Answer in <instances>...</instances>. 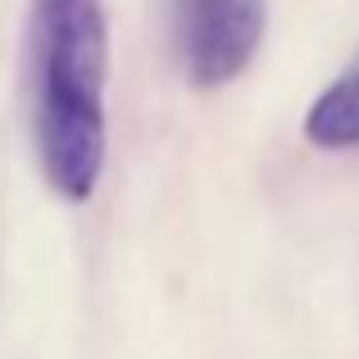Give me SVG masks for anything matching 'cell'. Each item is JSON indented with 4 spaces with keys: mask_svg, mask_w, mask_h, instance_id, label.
<instances>
[{
    "mask_svg": "<svg viewBox=\"0 0 359 359\" xmlns=\"http://www.w3.org/2000/svg\"><path fill=\"white\" fill-rule=\"evenodd\" d=\"M105 0H32L23 91L41 173L60 201H91L105 173Z\"/></svg>",
    "mask_w": 359,
    "mask_h": 359,
    "instance_id": "6da1fadb",
    "label": "cell"
},
{
    "mask_svg": "<svg viewBox=\"0 0 359 359\" xmlns=\"http://www.w3.org/2000/svg\"><path fill=\"white\" fill-rule=\"evenodd\" d=\"M264 0H173L177 60L196 87H223L255 60L264 41Z\"/></svg>",
    "mask_w": 359,
    "mask_h": 359,
    "instance_id": "7a4b0ae2",
    "label": "cell"
},
{
    "mask_svg": "<svg viewBox=\"0 0 359 359\" xmlns=\"http://www.w3.org/2000/svg\"><path fill=\"white\" fill-rule=\"evenodd\" d=\"M305 137L318 150H355L359 146V64L346 69L305 114Z\"/></svg>",
    "mask_w": 359,
    "mask_h": 359,
    "instance_id": "3957f363",
    "label": "cell"
}]
</instances>
